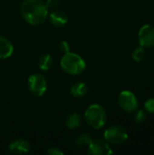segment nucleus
I'll list each match as a JSON object with an SVG mask.
<instances>
[{
	"mask_svg": "<svg viewBox=\"0 0 154 155\" xmlns=\"http://www.w3.org/2000/svg\"><path fill=\"white\" fill-rule=\"evenodd\" d=\"M20 11L23 18L32 25H41L48 17V9L43 0H24Z\"/></svg>",
	"mask_w": 154,
	"mask_h": 155,
	"instance_id": "obj_1",
	"label": "nucleus"
},
{
	"mask_svg": "<svg viewBox=\"0 0 154 155\" xmlns=\"http://www.w3.org/2000/svg\"><path fill=\"white\" fill-rule=\"evenodd\" d=\"M62 69L72 75H76L82 74L86 67V64L83 57L79 54L72 52H68L64 54L61 62H60Z\"/></svg>",
	"mask_w": 154,
	"mask_h": 155,
	"instance_id": "obj_2",
	"label": "nucleus"
},
{
	"mask_svg": "<svg viewBox=\"0 0 154 155\" xmlns=\"http://www.w3.org/2000/svg\"><path fill=\"white\" fill-rule=\"evenodd\" d=\"M84 120L92 128L101 129L107 122V114L103 106L93 104L86 109L84 113Z\"/></svg>",
	"mask_w": 154,
	"mask_h": 155,
	"instance_id": "obj_3",
	"label": "nucleus"
},
{
	"mask_svg": "<svg viewBox=\"0 0 154 155\" xmlns=\"http://www.w3.org/2000/svg\"><path fill=\"white\" fill-rule=\"evenodd\" d=\"M104 139L107 143L119 145L128 139L127 131L121 125H112L104 132Z\"/></svg>",
	"mask_w": 154,
	"mask_h": 155,
	"instance_id": "obj_4",
	"label": "nucleus"
},
{
	"mask_svg": "<svg viewBox=\"0 0 154 155\" xmlns=\"http://www.w3.org/2000/svg\"><path fill=\"white\" fill-rule=\"evenodd\" d=\"M30 93L34 96H42L47 89L45 77L41 74H34L28 78L27 82Z\"/></svg>",
	"mask_w": 154,
	"mask_h": 155,
	"instance_id": "obj_5",
	"label": "nucleus"
},
{
	"mask_svg": "<svg viewBox=\"0 0 154 155\" xmlns=\"http://www.w3.org/2000/svg\"><path fill=\"white\" fill-rule=\"evenodd\" d=\"M118 104L126 113L135 112L138 108V101L135 94L131 91H123L118 96Z\"/></svg>",
	"mask_w": 154,
	"mask_h": 155,
	"instance_id": "obj_6",
	"label": "nucleus"
},
{
	"mask_svg": "<svg viewBox=\"0 0 154 155\" xmlns=\"http://www.w3.org/2000/svg\"><path fill=\"white\" fill-rule=\"evenodd\" d=\"M87 153L91 155H110L113 153V151L107 142L101 139H96L92 140L90 143Z\"/></svg>",
	"mask_w": 154,
	"mask_h": 155,
	"instance_id": "obj_7",
	"label": "nucleus"
},
{
	"mask_svg": "<svg viewBox=\"0 0 154 155\" xmlns=\"http://www.w3.org/2000/svg\"><path fill=\"white\" fill-rule=\"evenodd\" d=\"M139 43L143 48L154 45V27L151 25H144L139 31Z\"/></svg>",
	"mask_w": 154,
	"mask_h": 155,
	"instance_id": "obj_8",
	"label": "nucleus"
},
{
	"mask_svg": "<svg viewBox=\"0 0 154 155\" xmlns=\"http://www.w3.org/2000/svg\"><path fill=\"white\" fill-rule=\"evenodd\" d=\"M31 145L25 139H15L10 142L8 150L15 154H25L30 152Z\"/></svg>",
	"mask_w": 154,
	"mask_h": 155,
	"instance_id": "obj_9",
	"label": "nucleus"
},
{
	"mask_svg": "<svg viewBox=\"0 0 154 155\" xmlns=\"http://www.w3.org/2000/svg\"><path fill=\"white\" fill-rule=\"evenodd\" d=\"M49 21L54 26L56 27H63L67 23V15L63 10H53L50 14H48Z\"/></svg>",
	"mask_w": 154,
	"mask_h": 155,
	"instance_id": "obj_10",
	"label": "nucleus"
},
{
	"mask_svg": "<svg viewBox=\"0 0 154 155\" xmlns=\"http://www.w3.org/2000/svg\"><path fill=\"white\" fill-rule=\"evenodd\" d=\"M14 47L12 43L5 36L0 35V59H5L12 55Z\"/></svg>",
	"mask_w": 154,
	"mask_h": 155,
	"instance_id": "obj_11",
	"label": "nucleus"
},
{
	"mask_svg": "<svg viewBox=\"0 0 154 155\" xmlns=\"http://www.w3.org/2000/svg\"><path fill=\"white\" fill-rule=\"evenodd\" d=\"M70 92H71V94L74 97H77V98L83 97L87 94L88 86L86 85V84L83 82H77L72 85Z\"/></svg>",
	"mask_w": 154,
	"mask_h": 155,
	"instance_id": "obj_12",
	"label": "nucleus"
},
{
	"mask_svg": "<svg viewBox=\"0 0 154 155\" xmlns=\"http://www.w3.org/2000/svg\"><path fill=\"white\" fill-rule=\"evenodd\" d=\"M82 124V117L77 113H72L69 114L65 120V125L70 130H74L79 128Z\"/></svg>",
	"mask_w": 154,
	"mask_h": 155,
	"instance_id": "obj_13",
	"label": "nucleus"
},
{
	"mask_svg": "<svg viewBox=\"0 0 154 155\" xmlns=\"http://www.w3.org/2000/svg\"><path fill=\"white\" fill-rule=\"evenodd\" d=\"M53 64V57L49 54H44L38 59V66L42 71H48Z\"/></svg>",
	"mask_w": 154,
	"mask_h": 155,
	"instance_id": "obj_14",
	"label": "nucleus"
},
{
	"mask_svg": "<svg viewBox=\"0 0 154 155\" xmlns=\"http://www.w3.org/2000/svg\"><path fill=\"white\" fill-rule=\"evenodd\" d=\"M92 140H93L92 137L88 134L84 133L79 136H77V138L74 141V144L77 147H88Z\"/></svg>",
	"mask_w": 154,
	"mask_h": 155,
	"instance_id": "obj_15",
	"label": "nucleus"
},
{
	"mask_svg": "<svg viewBox=\"0 0 154 155\" xmlns=\"http://www.w3.org/2000/svg\"><path fill=\"white\" fill-rule=\"evenodd\" d=\"M144 57H145V50L143 46L136 48L133 53V59L137 63L143 61Z\"/></svg>",
	"mask_w": 154,
	"mask_h": 155,
	"instance_id": "obj_16",
	"label": "nucleus"
},
{
	"mask_svg": "<svg viewBox=\"0 0 154 155\" xmlns=\"http://www.w3.org/2000/svg\"><path fill=\"white\" fill-rule=\"evenodd\" d=\"M146 114L143 111H138L134 115V122L136 124H143L146 120Z\"/></svg>",
	"mask_w": 154,
	"mask_h": 155,
	"instance_id": "obj_17",
	"label": "nucleus"
},
{
	"mask_svg": "<svg viewBox=\"0 0 154 155\" xmlns=\"http://www.w3.org/2000/svg\"><path fill=\"white\" fill-rule=\"evenodd\" d=\"M145 110L150 114H154V98L148 99L144 104Z\"/></svg>",
	"mask_w": 154,
	"mask_h": 155,
	"instance_id": "obj_18",
	"label": "nucleus"
},
{
	"mask_svg": "<svg viewBox=\"0 0 154 155\" xmlns=\"http://www.w3.org/2000/svg\"><path fill=\"white\" fill-rule=\"evenodd\" d=\"M45 5H46L48 11L49 10H54L59 5V0H47L45 3Z\"/></svg>",
	"mask_w": 154,
	"mask_h": 155,
	"instance_id": "obj_19",
	"label": "nucleus"
},
{
	"mask_svg": "<svg viewBox=\"0 0 154 155\" xmlns=\"http://www.w3.org/2000/svg\"><path fill=\"white\" fill-rule=\"evenodd\" d=\"M59 49L62 53L66 54L68 52H70V45L68 42L66 41H62L59 45Z\"/></svg>",
	"mask_w": 154,
	"mask_h": 155,
	"instance_id": "obj_20",
	"label": "nucleus"
},
{
	"mask_svg": "<svg viewBox=\"0 0 154 155\" xmlns=\"http://www.w3.org/2000/svg\"><path fill=\"white\" fill-rule=\"evenodd\" d=\"M46 154L48 155H64V153L57 147H50L46 151Z\"/></svg>",
	"mask_w": 154,
	"mask_h": 155,
	"instance_id": "obj_21",
	"label": "nucleus"
}]
</instances>
